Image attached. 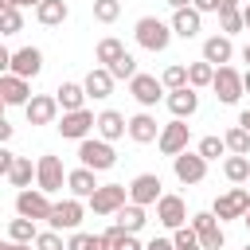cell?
<instances>
[{
    "instance_id": "obj_6",
    "label": "cell",
    "mask_w": 250,
    "mask_h": 250,
    "mask_svg": "<svg viewBox=\"0 0 250 250\" xmlns=\"http://www.w3.org/2000/svg\"><path fill=\"white\" fill-rule=\"evenodd\" d=\"M82 215H86V203H82L78 195H66V199L55 203L47 227H55V230H78V227H82Z\"/></svg>"
},
{
    "instance_id": "obj_10",
    "label": "cell",
    "mask_w": 250,
    "mask_h": 250,
    "mask_svg": "<svg viewBox=\"0 0 250 250\" xmlns=\"http://www.w3.org/2000/svg\"><path fill=\"white\" fill-rule=\"evenodd\" d=\"M55 129H59L66 141H86L90 129H98V113H90V109H70V113L59 117Z\"/></svg>"
},
{
    "instance_id": "obj_55",
    "label": "cell",
    "mask_w": 250,
    "mask_h": 250,
    "mask_svg": "<svg viewBox=\"0 0 250 250\" xmlns=\"http://www.w3.org/2000/svg\"><path fill=\"white\" fill-rule=\"evenodd\" d=\"M242 59H246V62H250V43H246V51H242Z\"/></svg>"
},
{
    "instance_id": "obj_4",
    "label": "cell",
    "mask_w": 250,
    "mask_h": 250,
    "mask_svg": "<svg viewBox=\"0 0 250 250\" xmlns=\"http://www.w3.org/2000/svg\"><path fill=\"white\" fill-rule=\"evenodd\" d=\"M62 184H66V168H62V160L51 156V152H43V156L35 160V188H43L47 195H55V191H62Z\"/></svg>"
},
{
    "instance_id": "obj_24",
    "label": "cell",
    "mask_w": 250,
    "mask_h": 250,
    "mask_svg": "<svg viewBox=\"0 0 250 250\" xmlns=\"http://www.w3.org/2000/svg\"><path fill=\"white\" fill-rule=\"evenodd\" d=\"M203 59L207 62H215V66H227L230 59H234V43H230V35H207L203 39Z\"/></svg>"
},
{
    "instance_id": "obj_27",
    "label": "cell",
    "mask_w": 250,
    "mask_h": 250,
    "mask_svg": "<svg viewBox=\"0 0 250 250\" xmlns=\"http://www.w3.org/2000/svg\"><path fill=\"white\" fill-rule=\"evenodd\" d=\"M219 31H223V35H238V31H246L242 4H238V0H223V8H219Z\"/></svg>"
},
{
    "instance_id": "obj_39",
    "label": "cell",
    "mask_w": 250,
    "mask_h": 250,
    "mask_svg": "<svg viewBox=\"0 0 250 250\" xmlns=\"http://www.w3.org/2000/svg\"><path fill=\"white\" fill-rule=\"evenodd\" d=\"M195 152H199L203 160H219V156H223V152H230V148H227V141H223V137H215V133H211V137H203V141L195 145Z\"/></svg>"
},
{
    "instance_id": "obj_11",
    "label": "cell",
    "mask_w": 250,
    "mask_h": 250,
    "mask_svg": "<svg viewBox=\"0 0 250 250\" xmlns=\"http://www.w3.org/2000/svg\"><path fill=\"white\" fill-rule=\"evenodd\" d=\"M156 223H160V227H168V230H176V227H188L191 219H188V203H184V195H172V191H164V195L156 199Z\"/></svg>"
},
{
    "instance_id": "obj_48",
    "label": "cell",
    "mask_w": 250,
    "mask_h": 250,
    "mask_svg": "<svg viewBox=\"0 0 250 250\" xmlns=\"http://www.w3.org/2000/svg\"><path fill=\"white\" fill-rule=\"evenodd\" d=\"M0 4H12V8H39L43 0H0Z\"/></svg>"
},
{
    "instance_id": "obj_44",
    "label": "cell",
    "mask_w": 250,
    "mask_h": 250,
    "mask_svg": "<svg viewBox=\"0 0 250 250\" xmlns=\"http://www.w3.org/2000/svg\"><path fill=\"white\" fill-rule=\"evenodd\" d=\"M35 250H70V246L62 242V230L47 227V230H39V238H35Z\"/></svg>"
},
{
    "instance_id": "obj_19",
    "label": "cell",
    "mask_w": 250,
    "mask_h": 250,
    "mask_svg": "<svg viewBox=\"0 0 250 250\" xmlns=\"http://www.w3.org/2000/svg\"><path fill=\"white\" fill-rule=\"evenodd\" d=\"M160 129H164V125H156V117H152L148 109H141V113L129 117V141H133V145H152V141H160Z\"/></svg>"
},
{
    "instance_id": "obj_26",
    "label": "cell",
    "mask_w": 250,
    "mask_h": 250,
    "mask_svg": "<svg viewBox=\"0 0 250 250\" xmlns=\"http://www.w3.org/2000/svg\"><path fill=\"white\" fill-rule=\"evenodd\" d=\"M55 98H59V105H62V113H70V109H86V86L82 82H59V90H55Z\"/></svg>"
},
{
    "instance_id": "obj_33",
    "label": "cell",
    "mask_w": 250,
    "mask_h": 250,
    "mask_svg": "<svg viewBox=\"0 0 250 250\" xmlns=\"http://www.w3.org/2000/svg\"><path fill=\"white\" fill-rule=\"evenodd\" d=\"M8 238H12V242H35V238H39V230H35V219H27V215H16V219H8Z\"/></svg>"
},
{
    "instance_id": "obj_34",
    "label": "cell",
    "mask_w": 250,
    "mask_h": 250,
    "mask_svg": "<svg viewBox=\"0 0 250 250\" xmlns=\"http://www.w3.org/2000/svg\"><path fill=\"white\" fill-rule=\"evenodd\" d=\"M223 176H227L230 184H246V180H250V156L230 152V156L223 160Z\"/></svg>"
},
{
    "instance_id": "obj_5",
    "label": "cell",
    "mask_w": 250,
    "mask_h": 250,
    "mask_svg": "<svg viewBox=\"0 0 250 250\" xmlns=\"http://www.w3.org/2000/svg\"><path fill=\"white\" fill-rule=\"evenodd\" d=\"M86 203H90L94 215H117V211L129 203V188H125V184H102Z\"/></svg>"
},
{
    "instance_id": "obj_54",
    "label": "cell",
    "mask_w": 250,
    "mask_h": 250,
    "mask_svg": "<svg viewBox=\"0 0 250 250\" xmlns=\"http://www.w3.org/2000/svg\"><path fill=\"white\" fill-rule=\"evenodd\" d=\"M242 223H246V230H250V211H246V215H242Z\"/></svg>"
},
{
    "instance_id": "obj_14",
    "label": "cell",
    "mask_w": 250,
    "mask_h": 250,
    "mask_svg": "<svg viewBox=\"0 0 250 250\" xmlns=\"http://www.w3.org/2000/svg\"><path fill=\"white\" fill-rule=\"evenodd\" d=\"M223 223L227 219H242L246 211H250V188H227L219 199H215V207H211Z\"/></svg>"
},
{
    "instance_id": "obj_16",
    "label": "cell",
    "mask_w": 250,
    "mask_h": 250,
    "mask_svg": "<svg viewBox=\"0 0 250 250\" xmlns=\"http://www.w3.org/2000/svg\"><path fill=\"white\" fill-rule=\"evenodd\" d=\"M160 188H164V184H160V176H156V172H141V176H133V180H129V199H133V203H141V207H152V203L164 195Z\"/></svg>"
},
{
    "instance_id": "obj_51",
    "label": "cell",
    "mask_w": 250,
    "mask_h": 250,
    "mask_svg": "<svg viewBox=\"0 0 250 250\" xmlns=\"http://www.w3.org/2000/svg\"><path fill=\"white\" fill-rule=\"evenodd\" d=\"M238 125H242V129H250V109H242V113H238Z\"/></svg>"
},
{
    "instance_id": "obj_18",
    "label": "cell",
    "mask_w": 250,
    "mask_h": 250,
    "mask_svg": "<svg viewBox=\"0 0 250 250\" xmlns=\"http://www.w3.org/2000/svg\"><path fill=\"white\" fill-rule=\"evenodd\" d=\"M59 98L55 94H35L27 105H23V113H27V125H51L55 117H59Z\"/></svg>"
},
{
    "instance_id": "obj_28",
    "label": "cell",
    "mask_w": 250,
    "mask_h": 250,
    "mask_svg": "<svg viewBox=\"0 0 250 250\" xmlns=\"http://www.w3.org/2000/svg\"><path fill=\"white\" fill-rule=\"evenodd\" d=\"M113 219H117V227H121V230H129V234H141V230H145V223H148L145 207H141V203H133V199H129Z\"/></svg>"
},
{
    "instance_id": "obj_30",
    "label": "cell",
    "mask_w": 250,
    "mask_h": 250,
    "mask_svg": "<svg viewBox=\"0 0 250 250\" xmlns=\"http://www.w3.org/2000/svg\"><path fill=\"white\" fill-rule=\"evenodd\" d=\"M121 55H125V43H121V39H113V35L98 39V47H94V62H98V66H113Z\"/></svg>"
},
{
    "instance_id": "obj_35",
    "label": "cell",
    "mask_w": 250,
    "mask_h": 250,
    "mask_svg": "<svg viewBox=\"0 0 250 250\" xmlns=\"http://www.w3.org/2000/svg\"><path fill=\"white\" fill-rule=\"evenodd\" d=\"M102 234L109 238V246H113V250H145V242H141L137 234H129V230H121L117 223H113L109 230H102Z\"/></svg>"
},
{
    "instance_id": "obj_3",
    "label": "cell",
    "mask_w": 250,
    "mask_h": 250,
    "mask_svg": "<svg viewBox=\"0 0 250 250\" xmlns=\"http://www.w3.org/2000/svg\"><path fill=\"white\" fill-rule=\"evenodd\" d=\"M51 211H55V203H51V195L43 188H20L16 191V215H27L35 223H47Z\"/></svg>"
},
{
    "instance_id": "obj_12",
    "label": "cell",
    "mask_w": 250,
    "mask_h": 250,
    "mask_svg": "<svg viewBox=\"0 0 250 250\" xmlns=\"http://www.w3.org/2000/svg\"><path fill=\"white\" fill-rule=\"evenodd\" d=\"M188 141H191V129H188V121H184V117H172V121L160 129V141H156V148H160L164 156H180V152L188 148Z\"/></svg>"
},
{
    "instance_id": "obj_17",
    "label": "cell",
    "mask_w": 250,
    "mask_h": 250,
    "mask_svg": "<svg viewBox=\"0 0 250 250\" xmlns=\"http://www.w3.org/2000/svg\"><path fill=\"white\" fill-rule=\"evenodd\" d=\"M164 105H168V113L172 117H191L195 109H199V90L195 86H180V90H168L164 94Z\"/></svg>"
},
{
    "instance_id": "obj_23",
    "label": "cell",
    "mask_w": 250,
    "mask_h": 250,
    "mask_svg": "<svg viewBox=\"0 0 250 250\" xmlns=\"http://www.w3.org/2000/svg\"><path fill=\"white\" fill-rule=\"evenodd\" d=\"M102 141H121L125 133H129V117L125 113H117V109H102L98 113V129H94Z\"/></svg>"
},
{
    "instance_id": "obj_53",
    "label": "cell",
    "mask_w": 250,
    "mask_h": 250,
    "mask_svg": "<svg viewBox=\"0 0 250 250\" xmlns=\"http://www.w3.org/2000/svg\"><path fill=\"white\" fill-rule=\"evenodd\" d=\"M242 86H246V94H250V70H246V74H242Z\"/></svg>"
},
{
    "instance_id": "obj_20",
    "label": "cell",
    "mask_w": 250,
    "mask_h": 250,
    "mask_svg": "<svg viewBox=\"0 0 250 250\" xmlns=\"http://www.w3.org/2000/svg\"><path fill=\"white\" fill-rule=\"evenodd\" d=\"M8 70L20 74V78H35V74L43 70V51H39V47H20V51H12Z\"/></svg>"
},
{
    "instance_id": "obj_52",
    "label": "cell",
    "mask_w": 250,
    "mask_h": 250,
    "mask_svg": "<svg viewBox=\"0 0 250 250\" xmlns=\"http://www.w3.org/2000/svg\"><path fill=\"white\" fill-rule=\"evenodd\" d=\"M242 20H246V31H250V4H242Z\"/></svg>"
},
{
    "instance_id": "obj_29",
    "label": "cell",
    "mask_w": 250,
    "mask_h": 250,
    "mask_svg": "<svg viewBox=\"0 0 250 250\" xmlns=\"http://www.w3.org/2000/svg\"><path fill=\"white\" fill-rule=\"evenodd\" d=\"M66 16H70L66 0H43V4L35 8V20H39L43 27H59V23H66Z\"/></svg>"
},
{
    "instance_id": "obj_7",
    "label": "cell",
    "mask_w": 250,
    "mask_h": 250,
    "mask_svg": "<svg viewBox=\"0 0 250 250\" xmlns=\"http://www.w3.org/2000/svg\"><path fill=\"white\" fill-rule=\"evenodd\" d=\"M191 230L199 234L203 250H219V246L227 242V234H223V219H219L215 211H195V215H191Z\"/></svg>"
},
{
    "instance_id": "obj_42",
    "label": "cell",
    "mask_w": 250,
    "mask_h": 250,
    "mask_svg": "<svg viewBox=\"0 0 250 250\" xmlns=\"http://www.w3.org/2000/svg\"><path fill=\"white\" fill-rule=\"evenodd\" d=\"M160 82H164L168 90H180V86H188V66H184V62H172V66H164Z\"/></svg>"
},
{
    "instance_id": "obj_1",
    "label": "cell",
    "mask_w": 250,
    "mask_h": 250,
    "mask_svg": "<svg viewBox=\"0 0 250 250\" xmlns=\"http://www.w3.org/2000/svg\"><path fill=\"white\" fill-rule=\"evenodd\" d=\"M133 35H137V47L160 55V51H168V43H172L176 31H172V23H164V20H156V16H141V20L133 23Z\"/></svg>"
},
{
    "instance_id": "obj_57",
    "label": "cell",
    "mask_w": 250,
    "mask_h": 250,
    "mask_svg": "<svg viewBox=\"0 0 250 250\" xmlns=\"http://www.w3.org/2000/svg\"><path fill=\"white\" fill-rule=\"evenodd\" d=\"M246 188H250V180H246Z\"/></svg>"
},
{
    "instance_id": "obj_40",
    "label": "cell",
    "mask_w": 250,
    "mask_h": 250,
    "mask_svg": "<svg viewBox=\"0 0 250 250\" xmlns=\"http://www.w3.org/2000/svg\"><path fill=\"white\" fill-rule=\"evenodd\" d=\"M172 242H176V250H203V242H199V234L191 230V223H188V227H176V230H172Z\"/></svg>"
},
{
    "instance_id": "obj_38",
    "label": "cell",
    "mask_w": 250,
    "mask_h": 250,
    "mask_svg": "<svg viewBox=\"0 0 250 250\" xmlns=\"http://www.w3.org/2000/svg\"><path fill=\"white\" fill-rule=\"evenodd\" d=\"M23 31V12L12 4H0V35H16Z\"/></svg>"
},
{
    "instance_id": "obj_46",
    "label": "cell",
    "mask_w": 250,
    "mask_h": 250,
    "mask_svg": "<svg viewBox=\"0 0 250 250\" xmlns=\"http://www.w3.org/2000/svg\"><path fill=\"white\" fill-rule=\"evenodd\" d=\"M145 250H176V242H172V238H160V234H156V238H148V242H145Z\"/></svg>"
},
{
    "instance_id": "obj_45",
    "label": "cell",
    "mask_w": 250,
    "mask_h": 250,
    "mask_svg": "<svg viewBox=\"0 0 250 250\" xmlns=\"http://www.w3.org/2000/svg\"><path fill=\"white\" fill-rule=\"evenodd\" d=\"M12 164H16V152H12V148H0V176H8Z\"/></svg>"
},
{
    "instance_id": "obj_2",
    "label": "cell",
    "mask_w": 250,
    "mask_h": 250,
    "mask_svg": "<svg viewBox=\"0 0 250 250\" xmlns=\"http://www.w3.org/2000/svg\"><path fill=\"white\" fill-rule=\"evenodd\" d=\"M78 164H86V168H94V172H109V168L117 164L113 141H102V137L78 141Z\"/></svg>"
},
{
    "instance_id": "obj_8",
    "label": "cell",
    "mask_w": 250,
    "mask_h": 250,
    "mask_svg": "<svg viewBox=\"0 0 250 250\" xmlns=\"http://www.w3.org/2000/svg\"><path fill=\"white\" fill-rule=\"evenodd\" d=\"M211 90H215V98H219L223 105H234V102L246 94V86H242V74H238L230 62L215 70V82H211Z\"/></svg>"
},
{
    "instance_id": "obj_22",
    "label": "cell",
    "mask_w": 250,
    "mask_h": 250,
    "mask_svg": "<svg viewBox=\"0 0 250 250\" xmlns=\"http://www.w3.org/2000/svg\"><path fill=\"white\" fill-rule=\"evenodd\" d=\"M168 23H172V31H176L180 39H195V35L203 31V12H199V8H176Z\"/></svg>"
},
{
    "instance_id": "obj_43",
    "label": "cell",
    "mask_w": 250,
    "mask_h": 250,
    "mask_svg": "<svg viewBox=\"0 0 250 250\" xmlns=\"http://www.w3.org/2000/svg\"><path fill=\"white\" fill-rule=\"evenodd\" d=\"M121 16V0H94V20L98 23H113Z\"/></svg>"
},
{
    "instance_id": "obj_41",
    "label": "cell",
    "mask_w": 250,
    "mask_h": 250,
    "mask_svg": "<svg viewBox=\"0 0 250 250\" xmlns=\"http://www.w3.org/2000/svg\"><path fill=\"white\" fill-rule=\"evenodd\" d=\"M109 74H113V78H125V82H133V78H137L141 70H137V59H133V55L125 51V55H121V59H117V62L109 66Z\"/></svg>"
},
{
    "instance_id": "obj_47",
    "label": "cell",
    "mask_w": 250,
    "mask_h": 250,
    "mask_svg": "<svg viewBox=\"0 0 250 250\" xmlns=\"http://www.w3.org/2000/svg\"><path fill=\"white\" fill-rule=\"evenodd\" d=\"M191 8H199V12L207 16V12H219V8H223V0H195Z\"/></svg>"
},
{
    "instance_id": "obj_25",
    "label": "cell",
    "mask_w": 250,
    "mask_h": 250,
    "mask_svg": "<svg viewBox=\"0 0 250 250\" xmlns=\"http://www.w3.org/2000/svg\"><path fill=\"white\" fill-rule=\"evenodd\" d=\"M113 82H117V78L109 74V66H94V70L82 78V86H86V94H90L94 102H105V98L113 94Z\"/></svg>"
},
{
    "instance_id": "obj_37",
    "label": "cell",
    "mask_w": 250,
    "mask_h": 250,
    "mask_svg": "<svg viewBox=\"0 0 250 250\" xmlns=\"http://www.w3.org/2000/svg\"><path fill=\"white\" fill-rule=\"evenodd\" d=\"M223 141H227V148H230V152H238V156H250V129H242V125H230V129L223 133Z\"/></svg>"
},
{
    "instance_id": "obj_32",
    "label": "cell",
    "mask_w": 250,
    "mask_h": 250,
    "mask_svg": "<svg viewBox=\"0 0 250 250\" xmlns=\"http://www.w3.org/2000/svg\"><path fill=\"white\" fill-rule=\"evenodd\" d=\"M12 188H31V180H35V164H31V156H16V164H12V172L4 176Z\"/></svg>"
},
{
    "instance_id": "obj_49",
    "label": "cell",
    "mask_w": 250,
    "mask_h": 250,
    "mask_svg": "<svg viewBox=\"0 0 250 250\" xmlns=\"http://www.w3.org/2000/svg\"><path fill=\"white\" fill-rule=\"evenodd\" d=\"M31 246H35V242H12V238H8L0 250H31Z\"/></svg>"
},
{
    "instance_id": "obj_15",
    "label": "cell",
    "mask_w": 250,
    "mask_h": 250,
    "mask_svg": "<svg viewBox=\"0 0 250 250\" xmlns=\"http://www.w3.org/2000/svg\"><path fill=\"white\" fill-rule=\"evenodd\" d=\"M35 94H31V78H20V74H12V70H4L0 74V102L4 105H27Z\"/></svg>"
},
{
    "instance_id": "obj_9",
    "label": "cell",
    "mask_w": 250,
    "mask_h": 250,
    "mask_svg": "<svg viewBox=\"0 0 250 250\" xmlns=\"http://www.w3.org/2000/svg\"><path fill=\"white\" fill-rule=\"evenodd\" d=\"M164 90H168V86H164L156 74H145V70L129 82V94H133V102H137L141 109H152L156 102H164Z\"/></svg>"
},
{
    "instance_id": "obj_36",
    "label": "cell",
    "mask_w": 250,
    "mask_h": 250,
    "mask_svg": "<svg viewBox=\"0 0 250 250\" xmlns=\"http://www.w3.org/2000/svg\"><path fill=\"white\" fill-rule=\"evenodd\" d=\"M66 246H70V250H113L105 234H86V230H74Z\"/></svg>"
},
{
    "instance_id": "obj_50",
    "label": "cell",
    "mask_w": 250,
    "mask_h": 250,
    "mask_svg": "<svg viewBox=\"0 0 250 250\" xmlns=\"http://www.w3.org/2000/svg\"><path fill=\"white\" fill-rule=\"evenodd\" d=\"M164 4H168V8H172V12H176V8H191V4H195V0H164Z\"/></svg>"
},
{
    "instance_id": "obj_56",
    "label": "cell",
    "mask_w": 250,
    "mask_h": 250,
    "mask_svg": "<svg viewBox=\"0 0 250 250\" xmlns=\"http://www.w3.org/2000/svg\"><path fill=\"white\" fill-rule=\"evenodd\" d=\"M242 250H250V242H246V246H242Z\"/></svg>"
},
{
    "instance_id": "obj_13",
    "label": "cell",
    "mask_w": 250,
    "mask_h": 250,
    "mask_svg": "<svg viewBox=\"0 0 250 250\" xmlns=\"http://www.w3.org/2000/svg\"><path fill=\"white\" fill-rule=\"evenodd\" d=\"M207 164H211V160H203V156H199V152H191V148H184L180 156H172V172H176V180H180V184H203Z\"/></svg>"
},
{
    "instance_id": "obj_21",
    "label": "cell",
    "mask_w": 250,
    "mask_h": 250,
    "mask_svg": "<svg viewBox=\"0 0 250 250\" xmlns=\"http://www.w3.org/2000/svg\"><path fill=\"white\" fill-rule=\"evenodd\" d=\"M98 188H102V184H98V172H94V168L78 164V168H70V172H66V191H70V195H78V199H90Z\"/></svg>"
},
{
    "instance_id": "obj_31",
    "label": "cell",
    "mask_w": 250,
    "mask_h": 250,
    "mask_svg": "<svg viewBox=\"0 0 250 250\" xmlns=\"http://www.w3.org/2000/svg\"><path fill=\"white\" fill-rule=\"evenodd\" d=\"M215 62H207V59H199V62H188V86H195V90H203V86H211L215 82Z\"/></svg>"
}]
</instances>
